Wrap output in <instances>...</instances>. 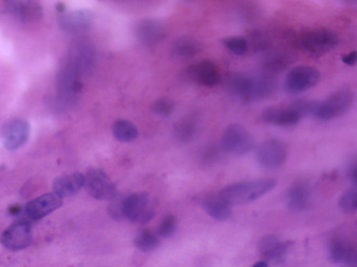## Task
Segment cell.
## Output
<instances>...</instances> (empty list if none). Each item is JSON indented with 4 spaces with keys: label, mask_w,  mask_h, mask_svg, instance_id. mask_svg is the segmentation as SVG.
<instances>
[{
    "label": "cell",
    "mask_w": 357,
    "mask_h": 267,
    "mask_svg": "<svg viewBox=\"0 0 357 267\" xmlns=\"http://www.w3.org/2000/svg\"><path fill=\"white\" fill-rule=\"evenodd\" d=\"M1 135L5 148L9 151H15L29 139L30 124L23 119L10 120L3 124Z\"/></svg>",
    "instance_id": "4fadbf2b"
},
{
    "label": "cell",
    "mask_w": 357,
    "mask_h": 267,
    "mask_svg": "<svg viewBox=\"0 0 357 267\" xmlns=\"http://www.w3.org/2000/svg\"><path fill=\"white\" fill-rule=\"evenodd\" d=\"M3 5L8 13L24 23L39 21L43 16V10L37 1L9 0V1H5Z\"/></svg>",
    "instance_id": "e0dca14e"
},
{
    "label": "cell",
    "mask_w": 357,
    "mask_h": 267,
    "mask_svg": "<svg viewBox=\"0 0 357 267\" xmlns=\"http://www.w3.org/2000/svg\"><path fill=\"white\" fill-rule=\"evenodd\" d=\"M165 36V28L158 20H142L136 25V37L144 45H155L164 40Z\"/></svg>",
    "instance_id": "d6986e66"
},
{
    "label": "cell",
    "mask_w": 357,
    "mask_h": 267,
    "mask_svg": "<svg viewBox=\"0 0 357 267\" xmlns=\"http://www.w3.org/2000/svg\"><path fill=\"white\" fill-rule=\"evenodd\" d=\"M344 267H357V246L351 244L348 254L342 263Z\"/></svg>",
    "instance_id": "d590c367"
},
{
    "label": "cell",
    "mask_w": 357,
    "mask_h": 267,
    "mask_svg": "<svg viewBox=\"0 0 357 267\" xmlns=\"http://www.w3.org/2000/svg\"><path fill=\"white\" fill-rule=\"evenodd\" d=\"M136 248L142 252H152L160 247V241L158 234L150 230H144L138 233L134 240Z\"/></svg>",
    "instance_id": "83f0119b"
},
{
    "label": "cell",
    "mask_w": 357,
    "mask_h": 267,
    "mask_svg": "<svg viewBox=\"0 0 357 267\" xmlns=\"http://www.w3.org/2000/svg\"><path fill=\"white\" fill-rule=\"evenodd\" d=\"M112 135L120 142H131L138 137V130L131 121L116 120L112 126Z\"/></svg>",
    "instance_id": "484cf974"
},
{
    "label": "cell",
    "mask_w": 357,
    "mask_h": 267,
    "mask_svg": "<svg viewBox=\"0 0 357 267\" xmlns=\"http://www.w3.org/2000/svg\"><path fill=\"white\" fill-rule=\"evenodd\" d=\"M174 132L178 142H190L197 132V123L192 118H184L174 124Z\"/></svg>",
    "instance_id": "4316f807"
},
{
    "label": "cell",
    "mask_w": 357,
    "mask_h": 267,
    "mask_svg": "<svg viewBox=\"0 0 357 267\" xmlns=\"http://www.w3.org/2000/svg\"><path fill=\"white\" fill-rule=\"evenodd\" d=\"M184 76L192 82L208 88L218 85L220 80L218 66L210 60H204L188 66Z\"/></svg>",
    "instance_id": "9a60e30c"
},
{
    "label": "cell",
    "mask_w": 357,
    "mask_h": 267,
    "mask_svg": "<svg viewBox=\"0 0 357 267\" xmlns=\"http://www.w3.org/2000/svg\"><path fill=\"white\" fill-rule=\"evenodd\" d=\"M291 243L280 240L274 234H268L264 236L259 243V252L262 257V261L268 265L284 264L290 250Z\"/></svg>",
    "instance_id": "7c38bea8"
},
{
    "label": "cell",
    "mask_w": 357,
    "mask_h": 267,
    "mask_svg": "<svg viewBox=\"0 0 357 267\" xmlns=\"http://www.w3.org/2000/svg\"><path fill=\"white\" fill-rule=\"evenodd\" d=\"M252 267H268V264L261 260L259 261V262L255 263L254 266Z\"/></svg>",
    "instance_id": "ab89813d"
},
{
    "label": "cell",
    "mask_w": 357,
    "mask_h": 267,
    "mask_svg": "<svg viewBox=\"0 0 357 267\" xmlns=\"http://www.w3.org/2000/svg\"><path fill=\"white\" fill-rule=\"evenodd\" d=\"M123 198L124 197H122L121 194H118L114 200L110 201L109 206H108V214L115 220H124L123 213H122Z\"/></svg>",
    "instance_id": "e575fe53"
},
{
    "label": "cell",
    "mask_w": 357,
    "mask_h": 267,
    "mask_svg": "<svg viewBox=\"0 0 357 267\" xmlns=\"http://www.w3.org/2000/svg\"><path fill=\"white\" fill-rule=\"evenodd\" d=\"M292 63L291 56L284 53H275L264 59V69L270 72H280Z\"/></svg>",
    "instance_id": "f546056e"
},
{
    "label": "cell",
    "mask_w": 357,
    "mask_h": 267,
    "mask_svg": "<svg viewBox=\"0 0 357 267\" xmlns=\"http://www.w3.org/2000/svg\"><path fill=\"white\" fill-rule=\"evenodd\" d=\"M96 61V51L94 44L87 38H78L70 45L67 63L71 66L80 75L93 69Z\"/></svg>",
    "instance_id": "8992f818"
},
{
    "label": "cell",
    "mask_w": 357,
    "mask_h": 267,
    "mask_svg": "<svg viewBox=\"0 0 357 267\" xmlns=\"http://www.w3.org/2000/svg\"><path fill=\"white\" fill-rule=\"evenodd\" d=\"M351 243L340 236H335L331 240L330 246H328V254L330 259L335 264H342L349 249H350Z\"/></svg>",
    "instance_id": "f1b7e54d"
},
{
    "label": "cell",
    "mask_w": 357,
    "mask_h": 267,
    "mask_svg": "<svg viewBox=\"0 0 357 267\" xmlns=\"http://www.w3.org/2000/svg\"><path fill=\"white\" fill-rule=\"evenodd\" d=\"M342 60L347 66H355L357 63V52L353 51L351 53L344 54L342 56Z\"/></svg>",
    "instance_id": "8d00e7d4"
},
{
    "label": "cell",
    "mask_w": 357,
    "mask_h": 267,
    "mask_svg": "<svg viewBox=\"0 0 357 267\" xmlns=\"http://www.w3.org/2000/svg\"><path fill=\"white\" fill-rule=\"evenodd\" d=\"M8 212H9L11 216H17V215L22 213V206H19V204H14V206H9Z\"/></svg>",
    "instance_id": "f35d334b"
},
{
    "label": "cell",
    "mask_w": 357,
    "mask_h": 267,
    "mask_svg": "<svg viewBox=\"0 0 357 267\" xmlns=\"http://www.w3.org/2000/svg\"><path fill=\"white\" fill-rule=\"evenodd\" d=\"M85 188L92 198L99 201L110 202L119 194L115 183L101 169H91L87 172Z\"/></svg>",
    "instance_id": "ba28073f"
},
{
    "label": "cell",
    "mask_w": 357,
    "mask_h": 267,
    "mask_svg": "<svg viewBox=\"0 0 357 267\" xmlns=\"http://www.w3.org/2000/svg\"><path fill=\"white\" fill-rule=\"evenodd\" d=\"M85 186V176L80 172L59 176L53 183L54 194L60 198H69L78 194Z\"/></svg>",
    "instance_id": "ffe728a7"
},
{
    "label": "cell",
    "mask_w": 357,
    "mask_h": 267,
    "mask_svg": "<svg viewBox=\"0 0 357 267\" xmlns=\"http://www.w3.org/2000/svg\"><path fill=\"white\" fill-rule=\"evenodd\" d=\"M252 76L243 73H230L225 77L224 87L228 93L248 102Z\"/></svg>",
    "instance_id": "603a6c76"
},
{
    "label": "cell",
    "mask_w": 357,
    "mask_h": 267,
    "mask_svg": "<svg viewBox=\"0 0 357 267\" xmlns=\"http://www.w3.org/2000/svg\"><path fill=\"white\" fill-rule=\"evenodd\" d=\"M320 79V71L314 66H296L287 74L284 89L291 94L302 93L316 87Z\"/></svg>",
    "instance_id": "52a82bcc"
},
{
    "label": "cell",
    "mask_w": 357,
    "mask_h": 267,
    "mask_svg": "<svg viewBox=\"0 0 357 267\" xmlns=\"http://www.w3.org/2000/svg\"><path fill=\"white\" fill-rule=\"evenodd\" d=\"M204 210L208 216L218 222L229 220L232 215L231 206L227 204L224 199L218 196L208 197L202 202Z\"/></svg>",
    "instance_id": "cb8c5ba5"
},
{
    "label": "cell",
    "mask_w": 357,
    "mask_h": 267,
    "mask_svg": "<svg viewBox=\"0 0 357 267\" xmlns=\"http://www.w3.org/2000/svg\"><path fill=\"white\" fill-rule=\"evenodd\" d=\"M225 47L236 56H244L248 52V41L243 37H228L222 40Z\"/></svg>",
    "instance_id": "4dcf8cb0"
},
{
    "label": "cell",
    "mask_w": 357,
    "mask_h": 267,
    "mask_svg": "<svg viewBox=\"0 0 357 267\" xmlns=\"http://www.w3.org/2000/svg\"><path fill=\"white\" fill-rule=\"evenodd\" d=\"M174 104L168 98H160L152 106V112L160 116H168L174 112Z\"/></svg>",
    "instance_id": "836d02e7"
},
{
    "label": "cell",
    "mask_w": 357,
    "mask_h": 267,
    "mask_svg": "<svg viewBox=\"0 0 357 267\" xmlns=\"http://www.w3.org/2000/svg\"><path fill=\"white\" fill-rule=\"evenodd\" d=\"M348 178L355 186H357V162L356 164L352 165L348 172Z\"/></svg>",
    "instance_id": "74e56055"
},
{
    "label": "cell",
    "mask_w": 357,
    "mask_h": 267,
    "mask_svg": "<svg viewBox=\"0 0 357 267\" xmlns=\"http://www.w3.org/2000/svg\"><path fill=\"white\" fill-rule=\"evenodd\" d=\"M286 201L291 211L301 212L306 210L312 202V192L308 184L304 182L294 183L287 192Z\"/></svg>",
    "instance_id": "7402d4cb"
},
{
    "label": "cell",
    "mask_w": 357,
    "mask_h": 267,
    "mask_svg": "<svg viewBox=\"0 0 357 267\" xmlns=\"http://www.w3.org/2000/svg\"><path fill=\"white\" fill-rule=\"evenodd\" d=\"M262 120L278 126H292L303 119L300 112L292 105L271 106L262 112Z\"/></svg>",
    "instance_id": "ac0fdd59"
},
{
    "label": "cell",
    "mask_w": 357,
    "mask_h": 267,
    "mask_svg": "<svg viewBox=\"0 0 357 267\" xmlns=\"http://www.w3.org/2000/svg\"><path fill=\"white\" fill-rule=\"evenodd\" d=\"M339 206L346 213H352L357 211V186L350 188L340 196Z\"/></svg>",
    "instance_id": "d6a6232c"
},
{
    "label": "cell",
    "mask_w": 357,
    "mask_h": 267,
    "mask_svg": "<svg viewBox=\"0 0 357 267\" xmlns=\"http://www.w3.org/2000/svg\"><path fill=\"white\" fill-rule=\"evenodd\" d=\"M94 15L89 10H72L60 14L59 25L64 31L79 33L91 27Z\"/></svg>",
    "instance_id": "2e32d148"
},
{
    "label": "cell",
    "mask_w": 357,
    "mask_h": 267,
    "mask_svg": "<svg viewBox=\"0 0 357 267\" xmlns=\"http://www.w3.org/2000/svg\"><path fill=\"white\" fill-rule=\"evenodd\" d=\"M288 146L278 138H271L262 142L257 148L256 158L259 164L266 169H278L286 162Z\"/></svg>",
    "instance_id": "30bf717a"
},
{
    "label": "cell",
    "mask_w": 357,
    "mask_h": 267,
    "mask_svg": "<svg viewBox=\"0 0 357 267\" xmlns=\"http://www.w3.org/2000/svg\"><path fill=\"white\" fill-rule=\"evenodd\" d=\"M80 74L71 66L64 62L57 74V103L59 109H69L77 101L83 85L80 82Z\"/></svg>",
    "instance_id": "7a4b0ae2"
},
{
    "label": "cell",
    "mask_w": 357,
    "mask_h": 267,
    "mask_svg": "<svg viewBox=\"0 0 357 267\" xmlns=\"http://www.w3.org/2000/svg\"><path fill=\"white\" fill-rule=\"evenodd\" d=\"M339 44L336 32L326 28H319L308 31L301 39V45L305 51L316 56L330 53Z\"/></svg>",
    "instance_id": "9c48e42d"
},
{
    "label": "cell",
    "mask_w": 357,
    "mask_h": 267,
    "mask_svg": "<svg viewBox=\"0 0 357 267\" xmlns=\"http://www.w3.org/2000/svg\"><path fill=\"white\" fill-rule=\"evenodd\" d=\"M0 243L9 252H21L32 243L31 224L20 220L8 227L0 236Z\"/></svg>",
    "instance_id": "8fae6325"
},
{
    "label": "cell",
    "mask_w": 357,
    "mask_h": 267,
    "mask_svg": "<svg viewBox=\"0 0 357 267\" xmlns=\"http://www.w3.org/2000/svg\"><path fill=\"white\" fill-rule=\"evenodd\" d=\"M199 52V42L194 38L188 37V36L178 38L172 43V53L176 57L192 58Z\"/></svg>",
    "instance_id": "d4e9b609"
},
{
    "label": "cell",
    "mask_w": 357,
    "mask_h": 267,
    "mask_svg": "<svg viewBox=\"0 0 357 267\" xmlns=\"http://www.w3.org/2000/svg\"><path fill=\"white\" fill-rule=\"evenodd\" d=\"M278 182L274 178L243 181L226 186L220 196L230 206L250 204L274 190Z\"/></svg>",
    "instance_id": "6da1fadb"
},
{
    "label": "cell",
    "mask_w": 357,
    "mask_h": 267,
    "mask_svg": "<svg viewBox=\"0 0 357 267\" xmlns=\"http://www.w3.org/2000/svg\"><path fill=\"white\" fill-rule=\"evenodd\" d=\"M354 102L355 94L352 91L340 90L333 93L324 102L317 101L312 116L321 121H330L347 114L352 108Z\"/></svg>",
    "instance_id": "3957f363"
},
{
    "label": "cell",
    "mask_w": 357,
    "mask_h": 267,
    "mask_svg": "<svg viewBox=\"0 0 357 267\" xmlns=\"http://www.w3.org/2000/svg\"><path fill=\"white\" fill-rule=\"evenodd\" d=\"M62 204H63V199L54 192H48L28 202L24 213L28 220L36 222L55 212L56 210L61 208Z\"/></svg>",
    "instance_id": "5bb4252c"
},
{
    "label": "cell",
    "mask_w": 357,
    "mask_h": 267,
    "mask_svg": "<svg viewBox=\"0 0 357 267\" xmlns=\"http://www.w3.org/2000/svg\"><path fill=\"white\" fill-rule=\"evenodd\" d=\"M122 213L124 220L134 224H148L155 217V208L152 206L150 194L146 192H134L124 197Z\"/></svg>",
    "instance_id": "277c9868"
},
{
    "label": "cell",
    "mask_w": 357,
    "mask_h": 267,
    "mask_svg": "<svg viewBox=\"0 0 357 267\" xmlns=\"http://www.w3.org/2000/svg\"><path fill=\"white\" fill-rule=\"evenodd\" d=\"M278 79L274 76H252L248 102L260 101L264 98H270L278 89Z\"/></svg>",
    "instance_id": "44dd1931"
},
{
    "label": "cell",
    "mask_w": 357,
    "mask_h": 267,
    "mask_svg": "<svg viewBox=\"0 0 357 267\" xmlns=\"http://www.w3.org/2000/svg\"><path fill=\"white\" fill-rule=\"evenodd\" d=\"M220 148L232 155L244 156L254 150L255 139L248 128L240 124H231L222 132Z\"/></svg>",
    "instance_id": "5b68a950"
},
{
    "label": "cell",
    "mask_w": 357,
    "mask_h": 267,
    "mask_svg": "<svg viewBox=\"0 0 357 267\" xmlns=\"http://www.w3.org/2000/svg\"><path fill=\"white\" fill-rule=\"evenodd\" d=\"M178 228V220L176 217L172 214L166 215L164 220L160 222L158 227V238H167L174 236Z\"/></svg>",
    "instance_id": "1f68e13d"
}]
</instances>
